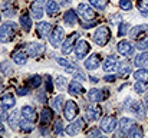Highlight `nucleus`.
<instances>
[{
    "label": "nucleus",
    "instance_id": "obj_1",
    "mask_svg": "<svg viewBox=\"0 0 148 138\" xmlns=\"http://www.w3.org/2000/svg\"><path fill=\"white\" fill-rule=\"evenodd\" d=\"M125 109L130 111L131 114H134L140 119H145V117H147V111H145L144 104L141 101L134 99V98H127L125 99Z\"/></svg>",
    "mask_w": 148,
    "mask_h": 138
},
{
    "label": "nucleus",
    "instance_id": "obj_2",
    "mask_svg": "<svg viewBox=\"0 0 148 138\" xmlns=\"http://www.w3.org/2000/svg\"><path fill=\"white\" fill-rule=\"evenodd\" d=\"M17 33V25L13 22H6L0 26V42L1 43H9L16 38Z\"/></svg>",
    "mask_w": 148,
    "mask_h": 138
},
{
    "label": "nucleus",
    "instance_id": "obj_3",
    "mask_svg": "<svg viewBox=\"0 0 148 138\" xmlns=\"http://www.w3.org/2000/svg\"><path fill=\"white\" fill-rule=\"evenodd\" d=\"M92 39H94V42H95L98 46H105L109 41H111V30H109V27L105 26V25L99 26L98 29L95 30Z\"/></svg>",
    "mask_w": 148,
    "mask_h": 138
},
{
    "label": "nucleus",
    "instance_id": "obj_4",
    "mask_svg": "<svg viewBox=\"0 0 148 138\" xmlns=\"http://www.w3.org/2000/svg\"><path fill=\"white\" fill-rule=\"evenodd\" d=\"M65 41V30L60 26H55L49 35V42L53 47H60Z\"/></svg>",
    "mask_w": 148,
    "mask_h": 138
},
{
    "label": "nucleus",
    "instance_id": "obj_5",
    "mask_svg": "<svg viewBox=\"0 0 148 138\" xmlns=\"http://www.w3.org/2000/svg\"><path fill=\"white\" fill-rule=\"evenodd\" d=\"M78 112H79V108H78V104L75 101L69 99V101L65 102V106H63V117H65V119L73 121L76 118Z\"/></svg>",
    "mask_w": 148,
    "mask_h": 138
},
{
    "label": "nucleus",
    "instance_id": "obj_6",
    "mask_svg": "<svg viewBox=\"0 0 148 138\" xmlns=\"http://www.w3.org/2000/svg\"><path fill=\"white\" fill-rule=\"evenodd\" d=\"M116 127H118V119H116L115 117H112V115L103 117L102 121H101V125H99V128H101L102 133H105V134L114 133Z\"/></svg>",
    "mask_w": 148,
    "mask_h": 138
},
{
    "label": "nucleus",
    "instance_id": "obj_7",
    "mask_svg": "<svg viewBox=\"0 0 148 138\" xmlns=\"http://www.w3.org/2000/svg\"><path fill=\"white\" fill-rule=\"evenodd\" d=\"M101 106L98 105V102H94L91 105H88L86 111H85V121H89V122H94V121H98L101 118Z\"/></svg>",
    "mask_w": 148,
    "mask_h": 138
},
{
    "label": "nucleus",
    "instance_id": "obj_8",
    "mask_svg": "<svg viewBox=\"0 0 148 138\" xmlns=\"http://www.w3.org/2000/svg\"><path fill=\"white\" fill-rule=\"evenodd\" d=\"M79 39V33L78 32H75V33H72L69 38H66L65 41H63V43L60 46V50H62V53L63 55H69L71 52H72V49L75 47L76 45V41Z\"/></svg>",
    "mask_w": 148,
    "mask_h": 138
},
{
    "label": "nucleus",
    "instance_id": "obj_9",
    "mask_svg": "<svg viewBox=\"0 0 148 138\" xmlns=\"http://www.w3.org/2000/svg\"><path fill=\"white\" fill-rule=\"evenodd\" d=\"M78 14L84 19V20H94L95 19V16H97V13H95V10L89 6V4H86V3H81L79 6H78Z\"/></svg>",
    "mask_w": 148,
    "mask_h": 138
},
{
    "label": "nucleus",
    "instance_id": "obj_10",
    "mask_svg": "<svg viewBox=\"0 0 148 138\" xmlns=\"http://www.w3.org/2000/svg\"><path fill=\"white\" fill-rule=\"evenodd\" d=\"M45 49L46 47H45L43 43H40V42H32L26 47V53L29 56H32V58H39V56H42L45 53Z\"/></svg>",
    "mask_w": 148,
    "mask_h": 138
},
{
    "label": "nucleus",
    "instance_id": "obj_11",
    "mask_svg": "<svg viewBox=\"0 0 148 138\" xmlns=\"http://www.w3.org/2000/svg\"><path fill=\"white\" fill-rule=\"evenodd\" d=\"M116 50H118V53L122 55V56H132L134 52H135V46L132 45L130 41H125V39H124V41L118 42Z\"/></svg>",
    "mask_w": 148,
    "mask_h": 138
},
{
    "label": "nucleus",
    "instance_id": "obj_12",
    "mask_svg": "<svg viewBox=\"0 0 148 138\" xmlns=\"http://www.w3.org/2000/svg\"><path fill=\"white\" fill-rule=\"evenodd\" d=\"M89 49H91L89 43H88L86 41H84V39L78 41V42H76V45H75V47H73L75 55H76V58H78V59H84V58L88 55Z\"/></svg>",
    "mask_w": 148,
    "mask_h": 138
},
{
    "label": "nucleus",
    "instance_id": "obj_13",
    "mask_svg": "<svg viewBox=\"0 0 148 138\" xmlns=\"http://www.w3.org/2000/svg\"><path fill=\"white\" fill-rule=\"evenodd\" d=\"M108 96H109L108 91L105 92V91H102V89H97V88H92V89L88 91V98H89V101H92V102H102V101H105Z\"/></svg>",
    "mask_w": 148,
    "mask_h": 138
},
{
    "label": "nucleus",
    "instance_id": "obj_14",
    "mask_svg": "<svg viewBox=\"0 0 148 138\" xmlns=\"http://www.w3.org/2000/svg\"><path fill=\"white\" fill-rule=\"evenodd\" d=\"M99 65H101V55L99 53H92L89 58H86L85 60V68L88 71H95L98 69Z\"/></svg>",
    "mask_w": 148,
    "mask_h": 138
},
{
    "label": "nucleus",
    "instance_id": "obj_15",
    "mask_svg": "<svg viewBox=\"0 0 148 138\" xmlns=\"http://www.w3.org/2000/svg\"><path fill=\"white\" fill-rule=\"evenodd\" d=\"M147 32H148V25H138V26H134L132 29H130L128 35H130L131 39H141Z\"/></svg>",
    "mask_w": 148,
    "mask_h": 138
},
{
    "label": "nucleus",
    "instance_id": "obj_16",
    "mask_svg": "<svg viewBox=\"0 0 148 138\" xmlns=\"http://www.w3.org/2000/svg\"><path fill=\"white\" fill-rule=\"evenodd\" d=\"M134 125H135V121H134V119H131V118H128V117L121 118L119 122H118V127H119V131H121L119 134H121V135L128 134V131H130Z\"/></svg>",
    "mask_w": 148,
    "mask_h": 138
},
{
    "label": "nucleus",
    "instance_id": "obj_17",
    "mask_svg": "<svg viewBox=\"0 0 148 138\" xmlns=\"http://www.w3.org/2000/svg\"><path fill=\"white\" fill-rule=\"evenodd\" d=\"M20 114H22V117H23L25 119H29V121H32V122H35V121L38 119V114H36L35 108L30 106V105H25V106H22Z\"/></svg>",
    "mask_w": 148,
    "mask_h": 138
},
{
    "label": "nucleus",
    "instance_id": "obj_18",
    "mask_svg": "<svg viewBox=\"0 0 148 138\" xmlns=\"http://www.w3.org/2000/svg\"><path fill=\"white\" fill-rule=\"evenodd\" d=\"M82 127H84V119H76L66 127V134L68 135H76L82 131Z\"/></svg>",
    "mask_w": 148,
    "mask_h": 138
},
{
    "label": "nucleus",
    "instance_id": "obj_19",
    "mask_svg": "<svg viewBox=\"0 0 148 138\" xmlns=\"http://www.w3.org/2000/svg\"><path fill=\"white\" fill-rule=\"evenodd\" d=\"M52 25H50L49 22H40V23H38V26H36V33L40 36V38H46V36H49L50 32H52Z\"/></svg>",
    "mask_w": 148,
    "mask_h": 138
},
{
    "label": "nucleus",
    "instance_id": "obj_20",
    "mask_svg": "<svg viewBox=\"0 0 148 138\" xmlns=\"http://www.w3.org/2000/svg\"><path fill=\"white\" fill-rule=\"evenodd\" d=\"M116 65H118L116 58H115V56H112V55H109V56H106V58H105V60L102 62V69L108 73V72H112V71L116 68Z\"/></svg>",
    "mask_w": 148,
    "mask_h": 138
},
{
    "label": "nucleus",
    "instance_id": "obj_21",
    "mask_svg": "<svg viewBox=\"0 0 148 138\" xmlns=\"http://www.w3.org/2000/svg\"><path fill=\"white\" fill-rule=\"evenodd\" d=\"M68 91L71 95H73V96H79V95H82L85 89H84V87H82V84L79 82V81H72V82H69V85H68Z\"/></svg>",
    "mask_w": 148,
    "mask_h": 138
},
{
    "label": "nucleus",
    "instance_id": "obj_22",
    "mask_svg": "<svg viewBox=\"0 0 148 138\" xmlns=\"http://www.w3.org/2000/svg\"><path fill=\"white\" fill-rule=\"evenodd\" d=\"M118 76H121V78H127L130 73H131V63L128 62V60H121L119 63H118Z\"/></svg>",
    "mask_w": 148,
    "mask_h": 138
},
{
    "label": "nucleus",
    "instance_id": "obj_23",
    "mask_svg": "<svg viewBox=\"0 0 148 138\" xmlns=\"http://www.w3.org/2000/svg\"><path fill=\"white\" fill-rule=\"evenodd\" d=\"M63 22L68 25V26H75L78 23V13L72 9H69L68 12H65L63 14Z\"/></svg>",
    "mask_w": 148,
    "mask_h": 138
},
{
    "label": "nucleus",
    "instance_id": "obj_24",
    "mask_svg": "<svg viewBox=\"0 0 148 138\" xmlns=\"http://www.w3.org/2000/svg\"><path fill=\"white\" fill-rule=\"evenodd\" d=\"M0 104H1L4 108H13V106L16 105V98H14V95H12L10 92H7V93L1 95Z\"/></svg>",
    "mask_w": 148,
    "mask_h": 138
},
{
    "label": "nucleus",
    "instance_id": "obj_25",
    "mask_svg": "<svg viewBox=\"0 0 148 138\" xmlns=\"http://www.w3.org/2000/svg\"><path fill=\"white\" fill-rule=\"evenodd\" d=\"M7 124H9V127L12 130H16L19 127V124H20V115H19V112L16 109L7 115Z\"/></svg>",
    "mask_w": 148,
    "mask_h": 138
},
{
    "label": "nucleus",
    "instance_id": "obj_26",
    "mask_svg": "<svg viewBox=\"0 0 148 138\" xmlns=\"http://www.w3.org/2000/svg\"><path fill=\"white\" fill-rule=\"evenodd\" d=\"M59 12H60V7H59V4L55 0H48L46 1V13H48V16L55 17V16H58Z\"/></svg>",
    "mask_w": 148,
    "mask_h": 138
},
{
    "label": "nucleus",
    "instance_id": "obj_27",
    "mask_svg": "<svg viewBox=\"0 0 148 138\" xmlns=\"http://www.w3.org/2000/svg\"><path fill=\"white\" fill-rule=\"evenodd\" d=\"M27 53L26 52H23V50H17V52H14L13 53V60H14V63H17V65H26V62H27Z\"/></svg>",
    "mask_w": 148,
    "mask_h": 138
},
{
    "label": "nucleus",
    "instance_id": "obj_28",
    "mask_svg": "<svg viewBox=\"0 0 148 138\" xmlns=\"http://www.w3.org/2000/svg\"><path fill=\"white\" fill-rule=\"evenodd\" d=\"M134 63H135V66H138V68H143V66H145V65L148 63V52H147V50H144L143 53L137 55V56H135V60H134Z\"/></svg>",
    "mask_w": 148,
    "mask_h": 138
},
{
    "label": "nucleus",
    "instance_id": "obj_29",
    "mask_svg": "<svg viewBox=\"0 0 148 138\" xmlns=\"http://www.w3.org/2000/svg\"><path fill=\"white\" fill-rule=\"evenodd\" d=\"M52 119H53V112H52V109L43 108L42 115H40V124H42V125H48Z\"/></svg>",
    "mask_w": 148,
    "mask_h": 138
},
{
    "label": "nucleus",
    "instance_id": "obj_30",
    "mask_svg": "<svg viewBox=\"0 0 148 138\" xmlns=\"http://www.w3.org/2000/svg\"><path fill=\"white\" fill-rule=\"evenodd\" d=\"M30 10H32V16H33L35 19H42V16H43V9H42V6H40V1H35V3L32 4Z\"/></svg>",
    "mask_w": 148,
    "mask_h": 138
},
{
    "label": "nucleus",
    "instance_id": "obj_31",
    "mask_svg": "<svg viewBox=\"0 0 148 138\" xmlns=\"http://www.w3.org/2000/svg\"><path fill=\"white\" fill-rule=\"evenodd\" d=\"M20 26L23 27L25 32H29L32 29V19H30V16L27 13H25V14L20 16Z\"/></svg>",
    "mask_w": 148,
    "mask_h": 138
},
{
    "label": "nucleus",
    "instance_id": "obj_32",
    "mask_svg": "<svg viewBox=\"0 0 148 138\" xmlns=\"http://www.w3.org/2000/svg\"><path fill=\"white\" fill-rule=\"evenodd\" d=\"M52 106H53L55 111L63 109V106H65V98H63V95H58V96L52 101Z\"/></svg>",
    "mask_w": 148,
    "mask_h": 138
},
{
    "label": "nucleus",
    "instance_id": "obj_33",
    "mask_svg": "<svg viewBox=\"0 0 148 138\" xmlns=\"http://www.w3.org/2000/svg\"><path fill=\"white\" fill-rule=\"evenodd\" d=\"M40 85H42V76H40V75H35V76H32V78L27 81V87L32 88V89H36V88H39Z\"/></svg>",
    "mask_w": 148,
    "mask_h": 138
},
{
    "label": "nucleus",
    "instance_id": "obj_34",
    "mask_svg": "<svg viewBox=\"0 0 148 138\" xmlns=\"http://www.w3.org/2000/svg\"><path fill=\"white\" fill-rule=\"evenodd\" d=\"M19 127H20V130H22V131H25V133H32V131L35 130L33 122H32V121H29V119H25V118H23V121H20Z\"/></svg>",
    "mask_w": 148,
    "mask_h": 138
},
{
    "label": "nucleus",
    "instance_id": "obj_35",
    "mask_svg": "<svg viewBox=\"0 0 148 138\" xmlns=\"http://www.w3.org/2000/svg\"><path fill=\"white\" fill-rule=\"evenodd\" d=\"M134 78L137 81H144V82H148V69H138L137 72H134Z\"/></svg>",
    "mask_w": 148,
    "mask_h": 138
},
{
    "label": "nucleus",
    "instance_id": "obj_36",
    "mask_svg": "<svg viewBox=\"0 0 148 138\" xmlns=\"http://www.w3.org/2000/svg\"><path fill=\"white\" fill-rule=\"evenodd\" d=\"M143 134H144V133H143V128H141V127H138V125H134V127L128 131V134H127V135H128V137H131V138H141L143 137Z\"/></svg>",
    "mask_w": 148,
    "mask_h": 138
},
{
    "label": "nucleus",
    "instance_id": "obj_37",
    "mask_svg": "<svg viewBox=\"0 0 148 138\" xmlns=\"http://www.w3.org/2000/svg\"><path fill=\"white\" fill-rule=\"evenodd\" d=\"M0 72L4 75V76H10L12 73H13V68H12V65L9 63V62H3V63H0Z\"/></svg>",
    "mask_w": 148,
    "mask_h": 138
},
{
    "label": "nucleus",
    "instance_id": "obj_38",
    "mask_svg": "<svg viewBox=\"0 0 148 138\" xmlns=\"http://www.w3.org/2000/svg\"><path fill=\"white\" fill-rule=\"evenodd\" d=\"M134 89L137 93H144V92L148 89V82H144V81H137L135 85H134Z\"/></svg>",
    "mask_w": 148,
    "mask_h": 138
},
{
    "label": "nucleus",
    "instance_id": "obj_39",
    "mask_svg": "<svg viewBox=\"0 0 148 138\" xmlns=\"http://www.w3.org/2000/svg\"><path fill=\"white\" fill-rule=\"evenodd\" d=\"M128 32H130V23H125V22L119 23V26H118V36L122 38V36L128 35Z\"/></svg>",
    "mask_w": 148,
    "mask_h": 138
},
{
    "label": "nucleus",
    "instance_id": "obj_40",
    "mask_svg": "<svg viewBox=\"0 0 148 138\" xmlns=\"http://www.w3.org/2000/svg\"><path fill=\"white\" fill-rule=\"evenodd\" d=\"M89 4L94 6L97 10H105V7H106V0H89Z\"/></svg>",
    "mask_w": 148,
    "mask_h": 138
},
{
    "label": "nucleus",
    "instance_id": "obj_41",
    "mask_svg": "<svg viewBox=\"0 0 148 138\" xmlns=\"http://www.w3.org/2000/svg\"><path fill=\"white\" fill-rule=\"evenodd\" d=\"M119 7L125 12H130L134 7V3H132V0H119Z\"/></svg>",
    "mask_w": 148,
    "mask_h": 138
},
{
    "label": "nucleus",
    "instance_id": "obj_42",
    "mask_svg": "<svg viewBox=\"0 0 148 138\" xmlns=\"http://www.w3.org/2000/svg\"><path fill=\"white\" fill-rule=\"evenodd\" d=\"M137 7L143 14H148V0H138Z\"/></svg>",
    "mask_w": 148,
    "mask_h": 138
},
{
    "label": "nucleus",
    "instance_id": "obj_43",
    "mask_svg": "<svg viewBox=\"0 0 148 138\" xmlns=\"http://www.w3.org/2000/svg\"><path fill=\"white\" fill-rule=\"evenodd\" d=\"M72 75H73V78H75L76 81H86V79H88V76H86V75L84 73V71H82V69H79V68H78Z\"/></svg>",
    "mask_w": 148,
    "mask_h": 138
},
{
    "label": "nucleus",
    "instance_id": "obj_44",
    "mask_svg": "<svg viewBox=\"0 0 148 138\" xmlns=\"http://www.w3.org/2000/svg\"><path fill=\"white\" fill-rule=\"evenodd\" d=\"M53 133H55L56 135H62V134H63V122H62V119L56 121L55 128H53Z\"/></svg>",
    "mask_w": 148,
    "mask_h": 138
},
{
    "label": "nucleus",
    "instance_id": "obj_45",
    "mask_svg": "<svg viewBox=\"0 0 148 138\" xmlns=\"http://www.w3.org/2000/svg\"><path fill=\"white\" fill-rule=\"evenodd\" d=\"M56 85H58L60 89H63V88L66 87V79H65L63 76H58V78H56Z\"/></svg>",
    "mask_w": 148,
    "mask_h": 138
},
{
    "label": "nucleus",
    "instance_id": "obj_46",
    "mask_svg": "<svg viewBox=\"0 0 148 138\" xmlns=\"http://www.w3.org/2000/svg\"><path fill=\"white\" fill-rule=\"evenodd\" d=\"M102 134V130L101 128H92L91 131H88V135L89 137H101Z\"/></svg>",
    "mask_w": 148,
    "mask_h": 138
},
{
    "label": "nucleus",
    "instance_id": "obj_47",
    "mask_svg": "<svg viewBox=\"0 0 148 138\" xmlns=\"http://www.w3.org/2000/svg\"><path fill=\"white\" fill-rule=\"evenodd\" d=\"M46 92H53V82H52V76H46Z\"/></svg>",
    "mask_w": 148,
    "mask_h": 138
},
{
    "label": "nucleus",
    "instance_id": "obj_48",
    "mask_svg": "<svg viewBox=\"0 0 148 138\" xmlns=\"http://www.w3.org/2000/svg\"><path fill=\"white\" fill-rule=\"evenodd\" d=\"M56 62L60 65V66H63V68H68V66H71L72 63H69L66 59H63V58H56Z\"/></svg>",
    "mask_w": 148,
    "mask_h": 138
},
{
    "label": "nucleus",
    "instance_id": "obj_49",
    "mask_svg": "<svg viewBox=\"0 0 148 138\" xmlns=\"http://www.w3.org/2000/svg\"><path fill=\"white\" fill-rule=\"evenodd\" d=\"M6 109H7V108H4V106L0 104V121H3V119H6V118H7V115H9V114L6 112Z\"/></svg>",
    "mask_w": 148,
    "mask_h": 138
},
{
    "label": "nucleus",
    "instance_id": "obj_50",
    "mask_svg": "<svg viewBox=\"0 0 148 138\" xmlns=\"http://www.w3.org/2000/svg\"><path fill=\"white\" fill-rule=\"evenodd\" d=\"M135 47H138L140 50H148V39L143 41V42H140V43L135 46Z\"/></svg>",
    "mask_w": 148,
    "mask_h": 138
},
{
    "label": "nucleus",
    "instance_id": "obj_51",
    "mask_svg": "<svg viewBox=\"0 0 148 138\" xmlns=\"http://www.w3.org/2000/svg\"><path fill=\"white\" fill-rule=\"evenodd\" d=\"M3 12H4V16H7V17H10V16H13V14H14V12H13V9H12L10 6H6Z\"/></svg>",
    "mask_w": 148,
    "mask_h": 138
},
{
    "label": "nucleus",
    "instance_id": "obj_52",
    "mask_svg": "<svg viewBox=\"0 0 148 138\" xmlns=\"http://www.w3.org/2000/svg\"><path fill=\"white\" fill-rule=\"evenodd\" d=\"M103 81H105V82H109V84H112V82H115V81H116V76H115V75H105Z\"/></svg>",
    "mask_w": 148,
    "mask_h": 138
},
{
    "label": "nucleus",
    "instance_id": "obj_53",
    "mask_svg": "<svg viewBox=\"0 0 148 138\" xmlns=\"http://www.w3.org/2000/svg\"><path fill=\"white\" fill-rule=\"evenodd\" d=\"M17 93L22 95V96H23V95H27V93H29V89H27V88H17Z\"/></svg>",
    "mask_w": 148,
    "mask_h": 138
},
{
    "label": "nucleus",
    "instance_id": "obj_54",
    "mask_svg": "<svg viewBox=\"0 0 148 138\" xmlns=\"http://www.w3.org/2000/svg\"><path fill=\"white\" fill-rule=\"evenodd\" d=\"M89 79H91L89 82H94V84H97V82H99V79L97 78V76H89Z\"/></svg>",
    "mask_w": 148,
    "mask_h": 138
},
{
    "label": "nucleus",
    "instance_id": "obj_55",
    "mask_svg": "<svg viewBox=\"0 0 148 138\" xmlns=\"http://www.w3.org/2000/svg\"><path fill=\"white\" fill-rule=\"evenodd\" d=\"M62 4L68 6V4H71V0H63V1H62Z\"/></svg>",
    "mask_w": 148,
    "mask_h": 138
},
{
    "label": "nucleus",
    "instance_id": "obj_56",
    "mask_svg": "<svg viewBox=\"0 0 148 138\" xmlns=\"http://www.w3.org/2000/svg\"><path fill=\"white\" fill-rule=\"evenodd\" d=\"M144 102H145V105H147V108H148V93L145 95V99H144Z\"/></svg>",
    "mask_w": 148,
    "mask_h": 138
},
{
    "label": "nucleus",
    "instance_id": "obj_57",
    "mask_svg": "<svg viewBox=\"0 0 148 138\" xmlns=\"http://www.w3.org/2000/svg\"><path fill=\"white\" fill-rule=\"evenodd\" d=\"M0 89H1V78H0Z\"/></svg>",
    "mask_w": 148,
    "mask_h": 138
},
{
    "label": "nucleus",
    "instance_id": "obj_58",
    "mask_svg": "<svg viewBox=\"0 0 148 138\" xmlns=\"http://www.w3.org/2000/svg\"><path fill=\"white\" fill-rule=\"evenodd\" d=\"M0 20H1V14H0Z\"/></svg>",
    "mask_w": 148,
    "mask_h": 138
}]
</instances>
